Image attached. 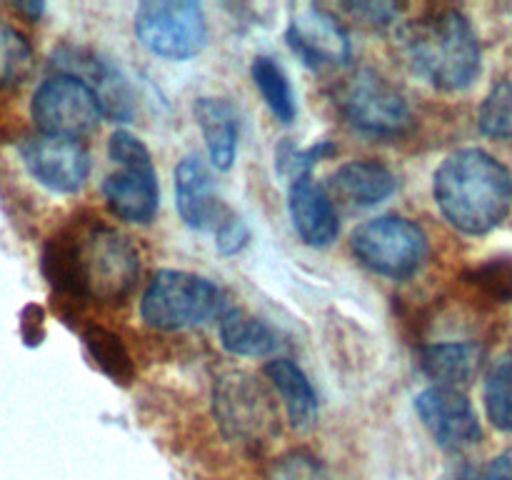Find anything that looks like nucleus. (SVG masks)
<instances>
[{
	"label": "nucleus",
	"instance_id": "obj_17",
	"mask_svg": "<svg viewBox=\"0 0 512 480\" xmlns=\"http://www.w3.org/2000/svg\"><path fill=\"white\" fill-rule=\"evenodd\" d=\"M395 188H398V180L390 173V168H385L378 160L363 158L340 165L325 190L330 193V198L335 195L353 208H370V205L388 200Z\"/></svg>",
	"mask_w": 512,
	"mask_h": 480
},
{
	"label": "nucleus",
	"instance_id": "obj_11",
	"mask_svg": "<svg viewBox=\"0 0 512 480\" xmlns=\"http://www.w3.org/2000/svg\"><path fill=\"white\" fill-rule=\"evenodd\" d=\"M18 150L30 178L53 193H75L90 175V155L80 140L38 133L23 138Z\"/></svg>",
	"mask_w": 512,
	"mask_h": 480
},
{
	"label": "nucleus",
	"instance_id": "obj_9",
	"mask_svg": "<svg viewBox=\"0 0 512 480\" xmlns=\"http://www.w3.org/2000/svg\"><path fill=\"white\" fill-rule=\"evenodd\" d=\"M30 113L40 133L70 140L90 135L103 120V108L93 88L73 75L60 73L38 85Z\"/></svg>",
	"mask_w": 512,
	"mask_h": 480
},
{
	"label": "nucleus",
	"instance_id": "obj_32",
	"mask_svg": "<svg viewBox=\"0 0 512 480\" xmlns=\"http://www.w3.org/2000/svg\"><path fill=\"white\" fill-rule=\"evenodd\" d=\"M18 10L33 15V18H38V15L43 13V3H25V5H18Z\"/></svg>",
	"mask_w": 512,
	"mask_h": 480
},
{
	"label": "nucleus",
	"instance_id": "obj_18",
	"mask_svg": "<svg viewBox=\"0 0 512 480\" xmlns=\"http://www.w3.org/2000/svg\"><path fill=\"white\" fill-rule=\"evenodd\" d=\"M195 120L203 133L208 160L215 170H230L238 155V113L225 98H198Z\"/></svg>",
	"mask_w": 512,
	"mask_h": 480
},
{
	"label": "nucleus",
	"instance_id": "obj_12",
	"mask_svg": "<svg viewBox=\"0 0 512 480\" xmlns=\"http://www.w3.org/2000/svg\"><path fill=\"white\" fill-rule=\"evenodd\" d=\"M415 413L440 448L458 453L480 440V420L468 395L458 388L430 385L415 395Z\"/></svg>",
	"mask_w": 512,
	"mask_h": 480
},
{
	"label": "nucleus",
	"instance_id": "obj_13",
	"mask_svg": "<svg viewBox=\"0 0 512 480\" xmlns=\"http://www.w3.org/2000/svg\"><path fill=\"white\" fill-rule=\"evenodd\" d=\"M290 50L310 68L348 65L353 48L343 25L318 5H295L285 30Z\"/></svg>",
	"mask_w": 512,
	"mask_h": 480
},
{
	"label": "nucleus",
	"instance_id": "obj_30",
	"mask_svg": "<svg viewBox=\"0 0 512 480\" xmlns=\"http://www.w3.org/2000/svg\"><path fill=\"white\" fill-rule=\"evenodd\" d=\"M460 480H512V448L495 455L490 463L480 465V468L465 470Z\"/></svg>",
	"mask_w": 512,
	"mask_h": 480
},
{
	"label": "nucleus",
	"instance_id": "obj_3",
	"mask_svg": "<svg viewBox=\"0 0 512 480\" xmlns=\"http://www.w3.org/2000/svg\"><path fill=\"white\" fill-rule=\"evenodd\" d=\"M83 300L120 303L133 293L140 275L138 250L125 235L108 225L73 230Z\"/></svg>",
	"mask_w": 512,
	"mask_h": 480
},
{
	"label": "nucleus",
	"instance_id": "obj_20",
	"mask_svg": "<svg viewBox=\"0 0 512 480\" xmlns=\"http://www.w3.org/2000/svg\"><path fill=\"white\" fill-rule=\"evenodd\" d=\"M265 375H268L270 385L278 390L290 423L295 428H310L318 418V395L303 368L290 358H273L265 363Z\"/></svg>",
	"mask_w": 512,
	"mask_h": 480
},
{
	"label": "nucleus",
	"instance_id": "obj_23",
	"mask_svg": "<svg viewBox=\"0 0 512 480\" xmlns=\"http://www.w3.org/2000/svg\"><path fill=\"white\" fill-rule=\"evenodd\" d=\"M83 343L85 350L90 353V358H93V363L98 365L110 380H115V383L120 385H128L130 380L135 378V363L118 335L100 328V325H88V328L83 330Z\"/></svg>",
	"mask_w": 512,
	"mask_h": 480
},
{
	"label": "nucleus",
	"instance_id": "obj_14",
	"mask_svg": "<svg viewBox=\"0 0 512 480\" xmlns=\"http://www.w3.org/2000/svg\"><path fill=\"white\" fill-rule=\"evenodd\" d=\"M53 65L60 70V75H73L90 85L93 93L98 95L103 115L120 120V123H128L133 118V95H130L128 83L103 58L85 48H65L63 45L53 55Z\"/></svg>",
	"mask_w": 512,
	"mask_h": 480
},
{
	"label": "nucleus",
	"instance_id": "obj_29",
	"mask_svg": "<svg viewBox=\"0 0 512 480\" xmlns=\"http://www.w3.org/2000/svg\"><path fill=\"white\" fill-rule=\"evenodd\" d=\"M273 480H325L323 470L308 455H290L275 468Z\"/></svg>",
	"mask_w": 512,
	"mask_h": 480
},
{
	"label": "nucleus",
	"instance_id": "obj_25",
	"mask_svg": "<svg viewBox=\"0 0 512 480\" xmlns=\"http://www.w3.org/2000/svg\"><path fill=\"white\" fill-rule=\"evenodd\" d=\"M30 70H33V48L28 38L18 28L0 20V88L23 83Z\"/></svg>",
	"mask_w": 512,
	"mask_h": 480
},
{
	"label": "nucleus",
	"instance_id": "obj_24",
	"mask_svg": "<svg viewBox=\"0 0 512 480\" xmlns=\"http://www.w3.org/2000/svg\"><path fill=\"white\" fill-rule=\"evenodd\" d=\"M485 408L495 428L512 430V350L493 360L485 375Z\"/></svg>",
	"mask_w": 512,
	"mask_h": 480
},
{
	"label": "nucleus",
	"instance_id": "obj_10",
	"mask_svg": "<svg viewBox=\"0 0 512 480\" xmlns=\"http://www.w3.org/2000/svg\"><path fill=\"white\" fill-rule=\"evenodd\" d=\"M213 413L228 438L260 443L278 430V408L268 390L248 373L220 375L213 388Z\"/></svg>",
	"mask_w": 512,
	"mask_h": 480
},
{
	"label": "nucleus",
	"instance_id": "obj_27",
	"mask_svg": "<svg viewBox=\"0 0 512 480\" xmlns=\"http://www.w3.org/2000/svg\"><path fill=\"white\" fill-rule=\"evenodd\" d=\"M470 283L478 285L485 295L495 300L512 298V260L498 258L480 265L470 273Z\"/></svg>",
	"mask_w": 512,
	"mask_h": 480
},
{
	"label": "nucleus",
	"instance_id": "obj_7",
	"mask_svg": "<svg viewBox=\"0 0 512 480\" xmlns=\"http://www.w3.org/2000/svg\"><path fill=\"white\" fill-rule=\"evenodd\" d=\"M340 115L350 128L373 138H400L413 128L405 95L375 70H355L335 93Z\"/></svg>",
	"mask_w": 512,
	"mask_h": 480
},
{
	"label": "nucleus",
	"instance_id": "obj_22",
	"mask_svg": "<svg viewBox=\"0 0 512 480\" xmlns=\"http://www.w3.org/2000/svg\"><path fill=\"white\" fill-rule=\"evenodd\" d=\"M250 75H253L255 88L260 90L275 120L285 125L293 123L295 115H298V105H295V93L290 88V80L283 73V68L273 58H268V55H258L253 65H250Z\"/></svg>",
	"mask_w": 512,
	"mask_h": 480
},
{
	"label": "nucleus",
	"instance_id": "obj_21",
	"mask_svg": "<svg viewBox=\"0 0 512 480\" xmlns=\"http://www.w3.org/2000/svg\"><path fill=\"white\" fill-rule=\"evenodd\" d=\"M220 343L228 353L243 358H265L280 350V338L265 320L245 313L243 308H225L220 313Z\"/></svg>",
	"mask_w": 512,
	"mask_h": 480
},
{
	"label": "nucleus",
	"instance_id": "obj_26",
	"mask_svg": "<svg viewBox=\"0 0 512 480\" xmlns=\"http://www.w3.org/2000/svg\"><path fill=\"white\" fill-rule=\"evenodd\" d=\"M480 130L490 138L512 140V80H503L480 105Z\"/></svg>",
	"mask_w": 512,
	"mask_h": 480
},
{
	"label": "nucleus",
	"instance_id": "obj_31",
	"mask_svg": "<svg viewBox=\"0 0 512 480\" xmlns=\"http://www.w3.org/2000/svg\"><path fill=\"white\" fill-rule=\"evenodd\" d=\"M353 15L363 18L365 23L370 25H385L398 15V5L393 3H355V5H345Z\"/></svg>",
	"mask_w": 512,
	"mask_h": 480
},
{
	"label": "nucleus",
	"instance_id": "obj_5",
	"mask_svg": "<svg viewBox=\"0 0 512 480\" xmlns=\"http://www.w3.org/2000/svg\"><path fill=\"white\" fill-rule=\"evenodd\" d=\"M108 155L118 165L103 183L110 213L125 223L148 225L160 203L158 173L150 150L128 130H115L108 140Z\"/></svg>",
	"mask_w": 512,
	"mask_h": 480
},
{
	"label": "nucleus",
	"instance_id": "obj_4",
	"mask_svg": "<svg viewBox=\"0 0 512 480\" xmlns=\"http://www.w3.org/2000/svg\"><path fill=\"white\" fill-rule=\"evenodd\" d=\"M223 310L225 300L218 285L188 270H158L140 298V315L158 330L195 328L220 318Z\"/></svg>",
	"mask_w": 512,
	"mask_h": 480
},
{
	"label": "nucleus",
	"instance_id": "obj_2",
	"mask_svg": "<svg viewBox=\"0 0 512 480\" xmlns=\"http://www.w3.org/2000/svg\"><path fill=\"white\" fill-rule=\"evenodd\" d=\"M410 68L440 90H463L480 73V43L460 10L440 8L420 15L403 30Z\"/></svg>",
	"mask_w": 512,
	"mask_h": 480
},
{
	"label": "nucleus",
	"instance_id": "obj_1",
	"mask_svg": "<svg viewBox=\"0 0 512 480\" xmlns=\"http://www.w3.org/2000/svg\"><path fill=\"white\" fill-rule=\"evenodd\" d=\"M433 195L443 218L453 228L468 235H483L508 215L512 175L485 150H455L435 170Z\"/></svg>",
	"mask_w": 512,
	"mask_h": 480
},
{
	"label": "nucleus",
	"instance_id": "obj_15",
	"mask_svg": "<svg viewBox=\"0 0 512 480\" xmlns=\"http://www.w3.org/2000/svg\"><path fill=\"white\" fill-rule=\"evenodd\" d=\"M175 205L183 223L193 230H218L230 210L215 195L213 175L198 153L185 155L175 168Z\"/></svg>",
	"mask_w": 512,
	"mask_h": 480
},
{
	"label": "nucleus",
	"instance_id": "obj_28",
	"mask_svg": "<svg viewBox=\"0 0 512 480\" xmlns=\"http://www.w3.org/2000/svg\"><path fill=\"white\" fill-rule=\"evenodd\" d=\"M248 240H250L248 225H245L243 220L233 213H230L228 220H225V223L215 230V245H218V250L223 255L240 253V250L248 245Z\"/></svg>",
	"mask_w": 512,
	"mask_h": 480
},
{
	"label": "nucleus",
	"instance_id": "obj_19",
	"mask_svg": "<svg viewBox=\"0 0 512 480\" xmlns=\"http://www.w3.org/2000/svg\"><path fill=\"white\" fill-rule=\"evenodd\" d=\"M485 350L478 343H433L418 350V365L435 385L458 388L468 385L483 368Z\"/></svg>",
	"mask_w": 512,
	"mask_h": 480
},
{
	"label": "nucleus",
	"instance_id": "obj_16",
	"mask_svg": "<svg viewBox=\"0 0 512 480\" xmlns=\"http://www.w3.org/2000/svg\"><path fill=\"white\" fill-rule=\"evenodd\" d=\"M288 213L295 233L305 245L325 248L338 238L340 223L333 198L310 173L290 178Z\"/></svg>",
	"mask_w": 512,
	"mask_h": 480
},
{
	"label": "nucleus",
	"instance_id": "obj_8",
	"mask_svg": "<svg viewBox=\"0 0 512 480\" xmlns=\"http://www.w3.org/2000/svg\"><path fill=\"white\" fill-rule=\"evenodd\" d=\"M135 38L165 60H188L208 43L203 8L193 0H145L133 20Z\"/></svg>",
	"mask_w": 512,
	"mask_h": 480
},
{
	"label": "nucleus",
	"instance_id": "obj_6",
	"mask_svg": "<svg viewBox=\"0 0 512 480\" xmlns=\"http://www.w3.org/2000/svg\"><path fill=\"white\" fill-rule=\"evenodd\" d=\"M350 248L368 270L403 280L418 273L428 258V235L415 220L403 215H380L353 230Z\"/></svg>",
	"mask_w": 512,
	"mask_h": 480
}]
</instances>
